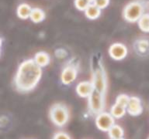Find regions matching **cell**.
I'll return each mask as SVG.
<instances>
[{
  "mask_svg": "<svg viewBox=\"0 0 149 139\" xmlns=\"http://www.w3.org/2000/svg\"><path fill=\"white\" fill-rule=\"evenodd\" d=\"M42 76V68L33 59H28L21 63L13 79V86L18 92H30L37 86Z\"/></svg>",
  "mask_w": 149,
  "mask_h": 139,
  "instance_id": "obj_1",
  "label": "cell"
},
{
  "mask_svg": "<svg viewBox=\"0 0 149 139\" xmlns=\"http://www.w3.org/2000/svg\"><path fill=\"white\" fill-rule=\"evenodd\" d=\"M49 117L54 125L61 127L65 126L69 120V109L63 103H56L51 106L49 111Z\"/></svg>",
  "mask_w": 149,
  "mask_h": 139,
  "instance_id": "obj_2",
  "label": "cell"
},
{
  "mask_svg": "<svg viewBox=\"0 0 149 139\" xmlns=\"http://www.w3.org/2000/svg\"><path fill=\"white\" fill-rule=\"evenodd\" d=\"M94 90L105 94L107 90V77L106 71L101 63L93 68L92 71V81Z\"/></svg>",
  "mask_w": 149,
  "mask_h": 139,
  "instance_id": "obj_3",
  "label": "cell"
},
{
  "mask_svg": "<svg viewBox=\"0 0 149 139\" xmlns=\"http://www.w3.org/2000/svg\"><path fill=\"white\" fill-rule=\"evenodd\" d=\"M144 5L140 1H134L128 3L123 12V16L126 20L130 23H135L144 14Z\"/></svg>",
  "mask_w": 149,
  "mask_h": 139,
  "instance_id": "obj_4",
  "label": "cell"
},
{
  "mask_svg": "<svg viewBox=\"0 0 149 139\" xmlns=\"http://www.w3.org/2000/svg\"><path fill=\"white\" fill-rule=\"evenodd\" d=\"M88 99V110L93 115H98L102 113L105 108V94L93 90Z\"/></svg>",
  "mask_w": 149,
  "mask_h": 139,
  "instance_id": "obj_5",
  "label": "cell"
},
{
  "mask_svg": "<svg viewBox=\"0 0 149 139\" xmlns=\"http://www.w3.org/2000/svg\"><path fill=\"white\" fill-rule=\"evenodd\" d=\"M95 125L100 130L108 132V131L115 125V118L110 113L103 111L96 115Z\"/></svg>",
  "mask_w": 149,
  "mask_h": 139,
  "instance_id": "obj_6",
  "label": "cell"
},
{
  "mask_svg": "<svg viewBox=\"0 0 149 139\" xmlns=\"http://www.w3.org/2000/svg\"><path fill=\"white\" fill-rule=\"evenodd\" d=\"M78 76V70L74 65L69 64L63 68L61 74V81L63 84L69 85L73 83Z\"/></svg>",
  "mask_w": 149,
  "mask_h": 139,
  "instance_id": "obj_7",
  "label": "cell"
},
{
  "mask_svg": "<svg viewBox=\"0 0 149 139\" xmlns=\"http://www.w3.org/2000/svg\"><path fill=\"white\" fill-rule=\"evenodd\" d=\"M109 55L115 60H122L127 56V48L120 43L112 44L109 48Z\"/></svg>",
  "mask_w": 149,
  "mask_h": 139,
  "instance_id": "obj_8",
  "label": "cell"
},
{
  "mask_svg": "<svg viewBox=\"0 0 149 139\" xmlns=\"http://www.w3.org/2000/svg\"><path fill=\"white\" fill-rule=\"evenodd\" d=\"M143 107H142L141 100L139 97H130V100L127 106V112L131 116H138L142 113Z\"/></svg>",
  "mask_w": 149,
  "mask_h": 139,
  "instance_id": "obj_9",
  "label": "cell"
},
{
  "mask_svg": "<svg viewBox=\"0 0 149 139\" xmlns=\"http://www.w3.org/2000/svg\"><path fill=\"white\" fill-rule=\"evenodd\" d=\"M93 90L94 87L91 81H81L76 86L77 94L81 97H88Z\"/></svg>",
  "mask_w": 149,
  "mask_h": 139,
  "instance_id": "obj_10",
  "label": "cell"
},
{
  "mask_svg": "<svg viewBox=\"0 0 149 139\" xmlns=\"http://www.w3.org/2000/svg\"><path fill=\"white\" fill-rule=\"evenodd\" d=\"M33 60L39 67L42 68V67H46L49 64L51 58H50L48 53H47L46 52H44V51H40L35 54Z\"/></svg>",
  "mask_w": 149,
  "mask_h": 139,
  "instance_id": "obj_11",
  "label": "cell"
},
{
  "mask_svg": "<svg viewBox=\"0 0 149 139\" xmlns=\"http://www.w3.org/2000/svg\"><path fill=\"white\" fill-rule=\"evenodd\" d=\"M101 10L102 9L98 8L95 5L91 3L84 12H85V14L87 18H88L89 19H96L101 15Z\"/></svg>",
  "mask_w": 149,
  "mask_h": 139,
  "instance_id": "obj_12",
  "label": "cell"
},
{
  "mask_svg": "<svg viewBox=\"0 0 149 139\" xmlns=\"http://www.w3.org/2000/svg\"><path fill=\"white\" fill-rule=\"evenodd\" d=\"M32 11V8L30 7V5L26 3H22L17 8V16L22 19H26L30 18V13Z\"/></svg>",
  "mask_w": 149,
  "mask_h": 139,
  "instance_id": "obj_13",
  "label": "cell"
},
{
  "mask_svg": "<svg viewBox=\"0 0 149 139\" xmlns=\"http://www.w3.org/2000/svg\"><path fill=\"white\" fill-rule=\"evenodd\" d=\"M134 49L138 54H144L149 50V41L148 39H138L135 42Z\"/></svg>",
  "mask_w": 149,
  "mask_h": 139,
  "instance_id": "obj_14",
  "label": "cell"
},
{
  "mask_svg": "<svg viewBox=\"0 0 149 139\" xmlns=\"http://www.w3.org/2000/svg\"><path fill=\"white\" fill-rule=\"evenodd\" d=\"M109 113L111 114L114 118H121L127 113V107L115 103L111 107Z\"/></svg>",
  "mask_w": 149,
  "mask_h": 139,
  "instance_id": "obj_15",
  "label": "cell"
},
{
  "mask_svg": "<svg viewBox=\"0 0 149 139\" xmlns=\"http://www.w3.org/2000/svg\"><path fill=\"white\" fill-rule=\"evenodd\" d=\"M45 12L40 8H33L30 13V19L34 23H39L45 19Z\"/></svg>",
  "mask_w": 149,
  "mask_h": 139,
  "instance_id": "obj_16",
  "label": "cell"
},
{
  "mask_svg": "<svg viewBox=\"0 0 149 139\" xmlns=\"http://www.w3.org/2000/svg\"><path fill=\"white\" fill-rule=\"evenodd\" d=\"M108 134L110 139H117L123 138V129L118 125H114L108 131Z\"/></svg>",
  "mask_w": 149,
  "mask_h": 139,
  "instance_id": "obj_17",
  "label": "cell"
},
{
  "mask_svg": "<svg viewBox=\"0 0 149 139\" xmlns=\"http://www.w3.org/2000/svg\"><path fill=\"white\" fill-rule=\"evenodd\" d=\"M138 26L143 32H149V13H144L137 21Z\"/></svg>",
  "mask_w": 149,
  "mask_h": 139,
  "instance_id": "obj_18",
  "label": "cell"
},
{
  "mask_svg": "<svg viewBox=\"0 0 149 139\" xmlns=\"http://www.w3.org/2000/svg\"><path fill=\"white\" fill-rule=\"evenodd\" d=\"M129 100H130V97L128 95L122 94H120L117 96V97L116 98V102L115 103L120 104L122 106L127 107L128 102H129Z\"/></svg>",
  "mask_w": 149,
  "mask_h": 139,
  "instance_id": "obj_19",
  "label": "cell"
},
{
  "mask_svg": "<svg viewBox=\"0 0 149 139\" xmlns=\"http://www.w3.org/2000/svg\"><path fill=\"white\" fill-rule=\"evenodd\" d=\"M91 3L88 0H74V5L80 11H85Z\"/></svg>",
  "mask_w": 149,
  "mask_h": 139,
  "instance_id": "obj_20",
  "label": "cell"
},
{
  "mask_svg": "<svg viewBox=\"0 0 149 139\" xmlns=\"http://www.w3.org/2000/svg\"><path fill=\"white\" fill-rule=\"evenodd\" d=\"M109 0H95L93 2V4L95 5L98 8H100V9H105L107 6L109 5Z\"/></svg>",
  "mask_w": 149,
  "mask_h": 139,
  "instance_id": "obj_21",
  "label": "cell"
},
{
  "mask_svg": "<svg viewBox=\"0 0 149 139\" xmlns=\"http://www.w3.org/2000/svg\"><path fill=\"white\" fill-rule=\"evenodd\" d=\"M53 139H72L69 134L65 133L64 131H58L54 134L53 137Z\"/></svg>",
  "mask_w": 149,
  "mask_h": 139,
  "instance_id": "obj_22",
  "label": "cell"
},
{
  "mask_svg": "<svg viewBox=\"0 0 149 139\" xmlns=\"http://www.w3.org/2000/svg\"><path fill=\"white\" fill-rule=\"evenodd\" d=\"M2 38L0 37V55H1V48H2Z\"/></svg>",
  "mask_w": 149,
  "mask_h": 139,
  "instance_id": "obj_23",
  "label": "cell"
},
{
  "mask_svg": "<svg viewBox=\"0 0 149 139\" xmlns=\"http://www.w3.org/2000/svg\"><path fill=\"white\" fill-rule=\"evenodd\" d=\"M88 2H90V3H93V2H94V1H95V0H88Z\"/></svg>",
  "mask_w": 149,
  "mask_h": 139,
  "instance_id": "obj_24",
  "label": "cell"
},
{
  "mask_svg": "<svg viewBox=\"0 0 149 139\" xmlns=\"http://www.w3.org/2000/svg\"><path fill=\"white\" fill-rule=\"evenodd\" d=\"M117 139H124L123 138H117Z\"/></svg>",
  "mask_w": 149,
  "mask_h": 139,
  "instance_id": "obj_25",
  "label": "cell"
},
{
  "mask_svg": "<svg viewBox=\"0 0 149 139\" xmlns=\"http://www.w3.org/2000/svg\"><path fill=\"white\" fill-rule=\"evenodd\" d=\"M148 139H149V138H148Z\"/></svg>",
  "mask_w": 149,
  "mask_h": 139,
  "instance_id": "obj_26",
  "label": "cell"
}]
</instances>
